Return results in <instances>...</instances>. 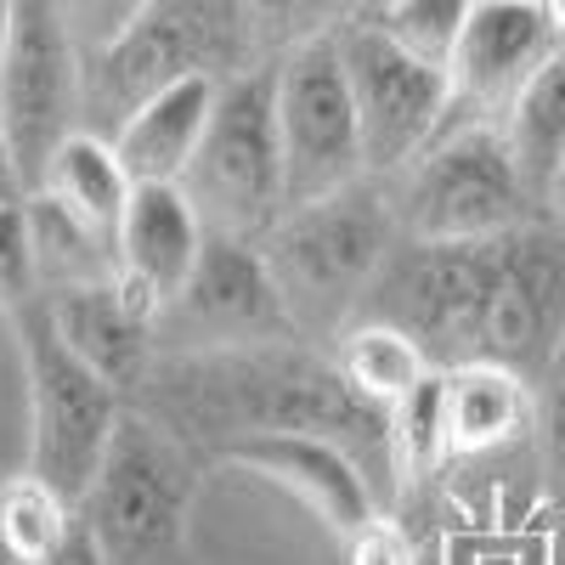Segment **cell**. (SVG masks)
Returning <instances> with one entry per match:
<instances>
[{
    "label": "cell",
    "mask_w": 565,
    "mask_h": 565,
    "mask_svg": "<svg viewBox=\"0 0 565 565\" xmlns=\"http://www.w3.org/2000/svg\"><path fill=\"white\" fill-rule=\"evenodd\" d=\"M141 385H159L148 402L153 418H164L181 441H215V452L260 430H317L345 447H385V413L340 380L334 356H311L295 340L175 351Z\"/></svg>",
    "instance_id": "obj_1"
},
{
    "label": "cell",
    "mask_w": 565,
    "mask_h": 565,
    "mask_svg": "<svg viewBox=\"0 0 565 565\" xmlns=\"http://www.w3.org/2000/svg\"><path fill=\"white\" fill-rule=\"evenodd\" d=\"M396 238H407L396 193L385 186V175H362L328 199L282 210L260 238V255L300 334H317V328L340 334L362 311L373 277L396 255Z\"/></svg>",
    "instance_id": "obj_2"
},
{
    "label": "cell",
    "mask_w": 565,
    "mask_h": 565,
    "mask_svg": "<svg viewBox=\"0 0 565 565\" xmlns=\"http://www.w3.org/2000/svg\"><path fill=\"white\" fill-rule=\"evenodd\" d=\"M266 63L244 0H148L108 45L85 52L79 125L114 136L125 114L181 79H232Z\"/></svg>",
    "instance_id": "obj_3"
},
{
    "label": "cell",
    "mask_w": 565,
    "mask_h": 565,
    "mask_svg": "<svg viewBox=\"0 0 565 565\" xmlns=\"http://www.w3.org/2000/svg\"><path fill=\"white\" fill-rule=\"evenodd\" d=\"M199 498V458L164 418L148 407L119 418L103 452L97 481L79 498V521L90 526L108 565H186V514Z\"/></svg>",
    "instance_id": "obj_4"
},
{
    "label": "cell",
    "mask_w": 565,
    "mask_h": 565,
    "mask_svg": "<svg viewBox=\"0 0 565 565\" xmlns=\"http://www.w3.org/2000/svg\"><path fill=\"white\" fill-rule=\"evenodd\" d=\"M12 317V334L23 351V391H29V469L52 481L63 498H85L97 481L103 452L125 418L119 385L90 367L52 317L45 295L23 300Z\"/></svg>",
    "instance_id": "obj_5"
},
{
    "label": "cell",
    "mask_w": 565,
    "mask_h": 565,
    "mask_svg": "<svg viewBox=\"0 0 565 565\" xmlns=\"http://www.w3.org/2000/svg\"><path fill=\"white\" fill-rule=\"evenodd\" d=\"M181 193L193 199L210 232H232V238H266L271 221L289 210L271 57L221 79L204 141L181 170Z\"/></svg>",
    "instance_id": "obj_6"
},
{
    "label": "cell",
    "mask_w": 565,
    "mask_h": 565,
    "mask_svg": "<svg viewBox=\"0 0 565 565\" xmlns=\"http://www.w3.org/2000/svg\"><path fill=\"white\" fill-rule=\"evenodd\" d=\"M548 210L498 119H458L424 148L396 186V215L407 238H492Z\"/></svg>",
    "instance_id": "obj_7"
},
{
    "label": "cell",
    "mask_w": 565,
    "mask_h": 565,
    "mask_svg": "<svg viewBox=\"0 0 565 565\" xmlns=\"http://www.w3.org/2000/svg\"><path fill=\"white\" fill-rule=\"evenodd\" d=\"M271 68H277V141H282L289 210L362 181L367 175L362 119L340 57V29L271 57Z\"/></svg>",
    "instance_id": "obj_8"
},
{
    "label": "cell",
    "mask_w": 565,
    "mask_h": 565,
    "mask_svg": "<svg viewBox=\"0 0 565 565\" xmlns=\"http://www.w3.org/2000/svg\"><path fill=\"white\" fill-rule=\"evenodd\" d=\"M340 57H345L356 119H362L367 175H402L452 119L447 68L413 57L373 18L340 23Z\"/></svg>",
    "instance_id": "obj_9"
},
{
    "label": "cell",
    "mask_w": 565,
    "mask_h": 565,
    "mask_svg": "<svg viewBox=\"0 0 565 565\" xmlns=\"http://www.w3.org/2000/svg\"><path fill=\"white\" fill-rule=\"evenodd\" d=\"M79 85H85V52L68 0H18L12 45L7 63H0V119H7L29 193H40L57 141L79 130Z\"/></svg>",
    "instance_id": "obj_10"
},
{
    "label": "cell",
    "mask_w": 565,
    "mask_h": 565,
    "mask_svg": "<svg viewBox=\"0 0 565 565\" xmlns=\"http://www.w3.org/2000/svg\"><path fill=\"white\" fill-rule=\"evenodd\" d=\"M159 340L170 351H226V345H266L300 340L295 311L282 300L277 277L260 255V238L210 232L193 277L159 317Z\"/></svg>",
    "instance_id": "obj_11"
},
{
    "label": "cell",
    "mask_w": 565,
    "mask_h": 565,
    "mask_svg": "<svg viewBox=\"0 0 565 565\" xmlns=\"http://www.w3.org/2000/svg\"><path fill=\"white\" fill-rule=\"evenodd\" d=\"M559 52V34L537 0H476L463 23V40L447 63L452 79V114L463 119H498L521 97V85ZM452 125V119H447Z\"/></svg>",
    "instance_id": "obj_12"
},
{
    "label": "cell",
    "mask_w": 565,
    "mask_h": 565,
    "mask_svg": "<svg viewBox=\"0 0 565 565\" xmlns=\"http://www.w3.org/2000/svg\"><path fill=\"white\" fill-rule=\"evenodd\" d=\"M232 469H249V476L282 487L306 514L345 537L362 521L380 514L373 503V481L362 476L356 452L340 436H317V430H260V436H238L215 452Z\"/></svg>",
    "instance_id": "obj_13"
},
{
    "label": "cell",
    "mask_w": 565,
    "mask_h": 565,
    "mask_svg": "<svg viewBox=\"0 0 565 565\" xmlns=\"http://www.w3.org/2000/svg\"><path fill=\"white\" fill-rule=\"evenodd\" d=\"M210 226L181 193V181H141L130 193V210L119 221V295L159 328L164 306L181 295V282L193 277L204 255Z\"/></svg>",
    "instance_id": "obj_14"
},
{
    "label": "cell",
    "mask_w": 565,
    "mask_h": 565,
    "mask_svg": "<svg viewBox=\"0 0 565 565\" xmlns=\"http://www.w3.org/2000/svg\"><path fill=\"white\" fill-rule=\"evenodd\" d=\"M45 306H52L63 340L97 367L103 380H114L119 391L148 380V351L159 340V328L119 295L114 277L108 282H79V289H57V295H45Z\"/></svg>",
    "instance_id": "obj_15"
},
{
    "label": "cell",
    "mask_w": 565,
    "mask_h": 565,
    "mask_svg": "<svg viewBox=\"0 0 565 565\" xmlns=\"http://www.w3.org/2000/svg\"><path fill=\"white\" fill-rule=\"evenodd\" d=\"M221 79H181L164 85L159 97H148L136 114H125V125L108 136L114 153L125 159L130 181H181V170L193 164L210 108H215Z\"/></svg>",
    "instance_id": "obj_16"
},
{
    "label": "cell",
    "mask_w": 565,
    "mask_h": 565,
    "mask_svg": "<svg viewBox=\"0 0 565 565\" xmlns=\"http://www.w3.org/2000/svg\"><path fill=\"white\" fill-rule=\"evenodd\" d=\"M537 418L532 380L503 362H452L447 367V452L476 458L509 447Z\"/></svg>",
    "instance_id": "obj_17"
},
{
    "label": "cell",
    "mask_w": 565,
    "mask_h": 565,
    "mask_svg": "<svg viewBox=\"0 0 565 565\" xmlns=\"http://www.w3.org/2000/svg\"><path fill=\"white\" fill-rule=\"evenodd\" d=\"M340 345H334V367H340V380L367 402V407H380V413H391L424 373L430 367H441L430 351L418 345V334L413 328H402L396 317H351L340 334H334Z\"/></svg>",
    "instance_id": "obj_18"
},
{
    "label": "cell",
    "mask_w": 565,
    "mask_h": 565,
    "mask_svg": "<svg viewBox=\"0 0 565 565\" xmlns=\"http://www.w3.org/2000/svg\"><path fill=\"white\" fill-rule=\"evenodd\" d=\"M40 193H52L57 204H68L79 221H90L97 232H108V238L119 244V221L130 210L136 181H130L125 159L114 153V141L103 130H85L79 125V130H68L57 141L52 164H45Z\"/></svg>",
    "instance_id": "obj_19"
},
{
    "label": "cell",
    "mask_w": 565,
    "mask_h": 565,
    "mask_svg": "<svg viewBox=\"0 0 565 565\" xmlns=\"http://www.w3.org/2000/svg\"><path fill=\"white\" fill-rule=\"evenodd\" d=\"M503 136H509L526 186L548 204V186L565 164V40H559V52L521 85V97L509 103Z\"/></svg>",
    "instance_id": "obj_20"
},
{
    "label": "cell",
    "mask_w": 565,
    "mask_h": 565,
    "mask_svg": "<svg viewBox=\"0 0 565 565\" xmlns=\"http://www.w3.org/2000/svg\"><path fill=\"white\" fill-rule=\"evenodd\" d=\"M29 232H34V266L40 295L79 289V282H108L119 271V244L90 221H79L52 193H29Z\"/></svg>",
    "instance_id": "obj_21"
},
{
    "label": "cell",
    "mask_w": 565,
    "mask_h": 565,
    "mask_svg": "<svg viewBox=\"0 0 565 565\" xmlns=\"http://www.w3.org/2000/svg\"><path fill=\"white\" fill-rule=\"evenodd\" d=\"M79 526V503L63 498L52 481H40L34 469L0 481V554L12 565H52L57 548Z\"/></svg>",
    "instance_id": "obj_22"
},
{
    "label": "cell",
    "mask_w": 565,
    "mask_h": 565,
    "mask_svg": "<svg viewBox=\"0 0 565 565\" xmlns=\"http://www.w3.org/2000/svg\"><path fill=\"white\" fill-rule=\"evenodd\" d=\"M385 458L402 481H418L441 469L447 452V367H430L424 380L385 413Z\"/></svg>",
    "instance_id": "obj_23"
},
{
    "label": "cell",
    "mask_w": 565,
    "mask_h": 565,
    "mask_svg": "<svg viewBox=\"0 0 565 565\" xmlns=\"http://www.w3.org/2000/svg\"><path fill=\"white\" fill-rule=\"evenodd\" d=\"M469 12H476V0H380L373 12H356V18H373L396 45H407L413 57L447 68L458 40H463Z\"/></svg>",
    "instance_id": "obj_24"
},
{
    "label": "cell",
    "mask_w": 565,
    "mask_h": 565,
    "mask_svg": "<svg viewBox=\"0 0 565 565\" xmlns=\"http://www.w3.org/2000/svg\"><path fill=\"white\" fill-rule=\"evenodd\" d=\"M244 7L255 23L260 57H282L317 34H334L356 12V0H244Z\"/></svg>",
    "instance_id": "obj_25"
},
{
    "label": "cell",
    "mask_w": 565,
    "mask_h": 565,
    "mask_svg": "<svg viewBox=\"0 0 565 565\" xmlns=\"http://www.w3.org/2000/svg\"><path fill=\"white\" fill-rule=\"evenodd\" d=\"M40 295L34 266V232H29V199L0 204V311H18Z\"/></svg>",
    "instance_id": "obj_26"
},
{
    "label": "cell",
    "mask_w": 565,
    "mask_h": 565,
    "mask_svg": "<svg viewBox=\"0 0 565 565\" xmlns=\"http://www.w3.org/2000/svg\"><path fill=\"white\" fill-rule=\"evenodd\" d=\"M340 543H345V565H413L407 532L391 521V514H373V521H362Z\"/></svg>",
    "instance_id": "obj_27"
},
{
    "label": "cell",
    "mask_w": 565,
    "mask_h": 565,
    "mask_svg": "<svg viewBox=\"0 0 565 565\" xmlns=\"http://www.w3.org/2000/svg\"><path fill=\"white\" fill-rule=\"evenodd\" d=\"M537 430H543V447H548V469H554V481L565 487V345H559V356H554V362H548V373H543Z\"/></svg>",
    "instance_id": "obj_28"
},
{
    "label": "cell",
    "mask_w": 565,
    "mask_h": 565,
    "mask_svg": "<svg viewBox=\"0 0 565 565\" xmlns=\"http://www.w3.org/2000/svg\"><path fill=\"white\" fill-rule=\"evenodd\" d=\"M148 0H68V18H74V34H79V52H97L108 45Z\"/></svg>",
    "instance_id": "obj_29"
},
{
    "label": "cell",
    "mask_w": 565,
    "mask_h": 565,
    "mask_svg": "<svg viewBox=\"0 0 565 565\" xmlns=\"http://www.w3.org/2000/svg\"><path fill=\"white\" fill-rule=\"evenodd\" d=\"M18 199H29V186H23V170H18V153H12L7 119H0V204H18Z\"/></svg>",
    "instance_id": "obj_30"
},
{
    "label": "cell",
    "mask_w": 565,
    "mask_h": 565,
    "mask_svg": "<svg viewBox=\"0 0 565 565\" xmlns=\"http://www.w3.org/2000/svg\"><path fill=\"white\" fill-rule=\"evenodd\" d=\"M52 565H108V554L97 548V537H90V526L79 521V526H74V537H68V543L57 548V559H52Z\"/></svg>",
    "instance_id": "obj_31"
},
{
    "label": "cell",
    "mask_w": 565,
    "mask_h": 565,
    "mask_svg": "<svg viewBox=\"0 0 565 565\" xmlns=\"http://www.w3.org/2000/svg\"><path fill=\"white\" fill-rule=\"evenodd\" d=\"M12 23H18V0H0V63H7V45H12Z\"/></svg>",
    "instance_id": "obj_32"
},
{
    "label": "cell",
    "mask_w": 565,
    "mask_h": 565,
    "mask_svg": "<svg viewBox=\"0 0 565 565\" xmlns=\"http://www.w3.org/2000/svg\"><path fill=\"white\" fill-rule=\"evenodd\" d=\"M548 210L565 221V164H559V175H554V186H548Z\"/></svg>",
    "instance_id": "obj_33"
},
{
    "label": "cell",
    "mask_w": 565,
    "mask_h": 565,
    "mask_svg": "<svg viewBox=\"0 0 565 565\" xmlns=\"http://www.w3.org/2000/svg\"><path fill=\"white\" fill-rule=\"evenodd\" d=\"M537 7L548 12V23H554V34L565 40V0H537Z\"/></svg>",
    "instance_id": "obj_34"
},
{
    "label": "cell",
    "mask_w": 565,
    "mask_h": 565,
    "mask_svg": "<svg viewBox=\"0 0 565 565\" xmlns=\"http://www.w3.org/2000/svg\"><path fill=\"white\" fill-rule=\"evenodd\" d=\"M362 7H367V12H373V7H380V0H356V12H362ZM356 12H351V18H356Z\"/></svg>",
    "instance_id": "obj_35"
},
{
    "label": "cell",
    "mask_w": 565,
    "mask_h": 565,
    "mask_svg": "<svg viewBox=\"0 0 565 565\" xmlns=\"http://www.w3.org/2000/svg\"><path fill=\"white\" fill-rule=\"evenodd\" d=\"M0 481H7V476H0Z\"/></svg>",
    "instance_id": "obj_36"
}]
</instances>
